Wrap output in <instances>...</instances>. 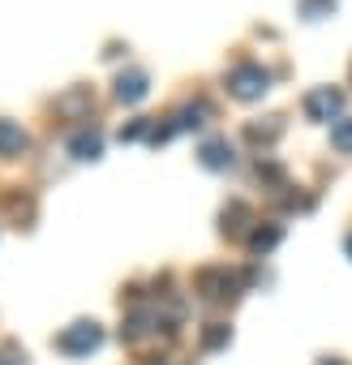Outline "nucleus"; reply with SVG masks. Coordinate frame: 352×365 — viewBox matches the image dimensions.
Returning <instances> with one entry per match:
<instances>
[{"label": "nucleus", "mask_w": 352, "mask_h": 365, "mask_svg": "<svg viewBox=\"0 0 352 365\" xmlns=\"http://www.w3.org/2000/svg\"><path fill=\"white\" fill-rule=\"evenodd\" d=\"M228 86H232L237 99H262L266 86H271V73H266L262 65H237V69L228 73Z\"/></svg>", "instance_id": "nucleus-1"}, {"label": "nucleus", "mask_w": 352, "mask_h": 365, "mask_svg": "<svg viewBox=\"0 0 352 365\" xmlns=\"http://www.w3.org/2000/svg\"><path fill=\"white\" fill-rule=\"evenodd\" d=\"M99 339H103V331L95 327V322H73L56 344L65 348V352H73V356H82V352H90V348H99Z\"/></svg>", "instance_id": "nucleus-2"}, {"label": "nucleus", "mask_w": 352, "mask_h": 365, "mask_svg": "<svg viewBox=\"0 0 352 365\" xmlns=\"http://www.w3.org/2000/svg\"><path fill=\"white\" fill-rule=\"evenodd\" d=\"M339 103H343V95L331 91V86H322V91H314V95L305 99V112H309L314 120H331V116L339 112Z\"/></svg>", "instance_id": "nucleus-3"}, {"label": "nucleus", "mask_w": 352, "mask_h": 365, "mask_svg": "<svg viewBox=\"0 0 352 365\" xmlns=\"http://www.w3.org/2000/svg\"><path fill=\"white\" fill-rule=\"evenodd\" d=\"M142 95H146V73L142 69H129V73L116 78V99L120 103H138Z\"/></svg>", "instance_id": "nucleus-4"}, {"label": "nucleus", "mask_w": 352, "mask_h": 365, "mask_svg": "<svg viewBox=\"0 0 352 365\" xmlns=\"http://www.w3.org/2000/svg\"><path fill=\"white\" fill-rule=\"evenodd\" d=\"M198 288H202L207 301H224V297H232V279H228V271H202V275H198Z\"/></svg>", "instance_id": "nucleus-5"}, {"label": "nucleus", "mask_w": 352, "mask_h": 365, "mask_svg": "<svg viewBox=\"0 0 352 365\" xmlns=\"http://www.w3.org/2000/svg\"><path fill=\"white\" fill-rule=\"evenodd\" d=\"M26 150V133L14 120H0V155H22Z\"/></svg>", "instance_id": "nucleus-6"}, {"label": "nucleus", "mask_w": 352, "mask_h": 365, "mask_svg": "<svg viewBox=\"0 0 352 365\" xmlns=\"http://www.w3.org/2000/svg\"><path fill=\"white\" fill-rule=\"evenodd\" d=\"M202 163H207V168H215V172H219V168H228V163H232V146H228L224 138L207 142V146H202Z\"/></svg>", "instance_id": "nucleus-7"}, {"label": "nucleus", "mask_w": 352, "mask_h": 365, "mask_svg": "<svg viewBox=\"0 0 352 365\" xmlns=\"http://www.w3.org/2000/svg\"><path fill=\"white\" fill-rule=\"evenodd\" d=\"M69 150H73L78 159H95V155H99V133H78V138L69 142Z\"/></svg>", "instance_id": "nucleus-8"}, {"label": "nucleus", "mask_w": 352, "mask_h": 365, "mask_svg": "<svg viewBox=\"0 0 352 365\" xmlns=\"http://www.w3.org/2000/svg\"><path fill=\"white\" fill-rule=\"evenodd\" d=\"M331 142H335L339 150H352V120H339V125L331 129Z\"/></svg>", "instance_id": "nucleus-9"}, {"label": "nucleus", "mask_w": 352, "mask_h": 365, "mask_svg": "<svg viewBox=\"0 0 352 365\" xmlns=\"http://www.w3.org/2000/svg\"><path fill=\"white\" fill-rule=\"evenodd\" d=\"M26 361V352H18V344H5L0 348V365H22Z\"/></svg>", "instance_id": "nucleus-10"}, {"label": "nucleus", "mask_w": 352, "mask_h": 365, "mask_svg": "<svg viewBox=\"0 0 352 365\" xmlns=\"http://www.w3.org/2000/svg\"><path fill=\"white\" fill-rule=\"evenodd\" d=\"M275 241H279V228H266V232H258V237H254V250H271Z\"/></svg>", "instance_id": "nucleus-11"}, {"label": "nucleus", "mask_w": 352, "mask_h": 365, "mask_svg": "<svg viewBox=\"0 0 352 365\" xmlns=\"http://www.w3.org/2000/svg\"><path fill=\"white\" fill-rule=\"evenodd\" d=\"M219 344H228V327H219V322H215V327L207 331V348H219Z\"/></svg>", "instance_id": "nucleus-12"}, {"label": "nucleus", "mask_w": 352, "mask_h": 365, "mask_svg": "<svg viewBox=\"0 0 352 365\" xmlns=\"http://www.w3.org/2000/svg\"><path fill=\"white\" fill-rule=\"evenodd\" d=\"M348 254H352V237H348Z\"/></svg>", "instance_id": "nucleus-13"}]
</instances>
